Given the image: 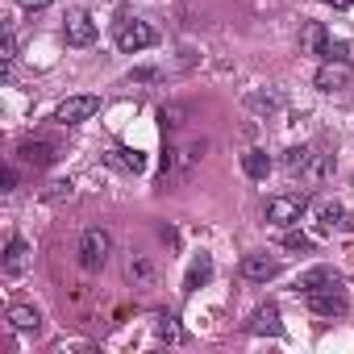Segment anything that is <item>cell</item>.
Here are the masks:
<instances>
[{
  "mask_svg": "<svg viewBox=\"0 0 354 354\" xmlns=\"http://www.w3.org/2000/svg\"><path fill=\"white\" fill-rule=\"evenodd\" d=\"M308 209H313L308 192H283V196L267 201V225H275V230H292Z\"/></svg>",
  "mask_w": 354,
  "mask_h": 354,
  "instance_id": "cell-1",
  "label": "cell"
},
{
  "mask_svg": "<svg viewBox=\"0 0 354 354\" xmlns=\"http://www.w3.org/2000/svg\"><path fill=\"white\" fill-rule=\"evenodd\" d=\"M113 42H117V50H121V55H138V50H150V46L158 42V34H154V26H150V21L125 17V21H117Z\"/></svg>",
  "mask_w": 354,
  "mask_h": 354,
  "instance_id": "cell-2",
  "label": "cell"
},
{
  "mask_svg": "<svg viewBox=\"0 0 354 354\" xmlns=\"http://www.w3.org/2000/svg\"><path fill=\"white\" fill-rule=\"evenodd\" d=\"M109 254H113L109 230H84V238H80V267L84 271H100L109 263Z\"/></svg>",
  "mask_w": 354,
  "mask_h": 354,
  "instance_id": "cell-3",
  "label": "cell"
},
{
  "mask_svg": "<svg viewBox=\"0 0 354 354\" xmlns=\"http://www.w3.org/2000/svg\"><path fill=\"white\" fill-rule=\"evenodd\" d=\"M100 113V96L96 92H80V96H67L59 109H55V121L59 125H84Z\"/></svg>",
  "mask_w": 354,
  "mask_h": 354,
  "instance_id": "cell-4",
  "label": "cell"
},
{
  "mask_svg": "<svg viewBox=\"0 0 354 354\" xmlns=\"http://www.w3.org/2000/svg\"><path fill=\"white\" fill-rule=\"evenodd\" d=\"M308 217H313V234H317V238H329L333 230L346 225V209H342L337 201H317V205L308 209Z\"/></svg>",
  "mask_w": 354,
  "mask_h": 354,
  "instance_id": "cell-5",
  "label": "cell"
},
{
  "mask_svg": "<svg viewBox=\"0 0 354 354\" xmlns=\"http://www.w3.org/2000/svg\"><path fill=\"white\" fill-rule=\"evenodd\" d=\"M321 288H342V275H337L329 263H317V267H308V271L296 275V292H300V296L321 292Z\"/></svg>",
  "mask_w": 354,
  "mask_h": 354,
  "instance_id": "cell-6",
  "label": "cell"
},
{
  "mask_svg": "<svg viewBox=\"0 0 354 354\" xmlns=\"http://www.w3.org/2000/svg\"><path fill=\"white\" fill-rule=\"evenodd\" d=\"M304 304H308V313H317V317H346V292H342V288L308 292Z\"/></svg>",
  "mask_w": 354,
  "mask_h": 354,
  "instance_id": "cell-7",
  "label": "cell"
},
{
  "mask_svg": "<svg viewBox=\"0 0 354 354\" xmlns=\"http://www.w3.org/2000/svg\"><path fill=\"white\" fill-rule=\"evenodd\" d=\"M30 263H34V250H30V242H26V238H9V246H5V259H0V271H5L9 279H17V275H26V271H30Z\"/></svg>",
  "mask_w": 354,
  "mask_h": 354,
  "instance_id": "cell-8",
  "label": "cell"
},
{
  "mask_svg": "<svg viewBox=\"0 0 354 354\" xmlns=\"http://www.w3.org/2000/svg\"><path fill=\"white\" fill-rule=\"evenodd\" d=\"M313 84H317V92H342V88L350 84V63H342V59H325V63L317 67Z\"/></svg>",
  "mask_w": 354,
  "mask_h": 354,
  "instance_id": "cell-9",
  "label": "cell"
},
{
  "mask_svg": "<svg viewBox=\"0 0 354 354\" xmlns=\"http://www.w3.org/2000/svg\"><path fill=\"white\" fill-rule=\"evenodd\" d=\"M63 38H67V46H92L96 42V21L88 13H71L63 21Z\"/></svg>",
  "mask_w": 354,
  "mask_h": 354,
  "instance_id": "cell-10",
  "label": "cell"
},
{
  "mask_svg": "<svg viewBox=\"0 0 354 354\" xmlns=\"http://www.w3.org/2000/svg\"><path fill=\"white\" fill-rule=\"evenodd\" d=\"M279 275V259H267V254H246L242 259V279L250 283H271Z\"/></svg>",
  "mask_w": 354,
  "mask_h": 354,
  "instance_id": "cell-11",
  "label": "cell"
},
{
  "mask_svg": "<svg viewBox=\"0 0 354 354\" xmlns=\"http://www.w3.org/2000/svg\"><path fill=\"white\" fill-rule=\"evenodd\" d=\"M246 329H250L254 337H263V333H267V337H279V333H283V325H279V308H275V304H259V308L250 313Z\"/></svg>",
  "mask_w": 354,
  "mask_h": 354,
  "instance_id": "cell-12",
  "label": "cell"
},
{
  "mask_svg": "<svg viewBox=\"0 0 354 354\" xmlns=\"http://www.w3.org/2000/svg\"><path fill=\"white\" fill-rule=\"evenodd\" d=\"M17 158H21L26 167L42 171V167H50V162L59 158V150H55L50 142H34V138H30V142H21V146H17Z\"/></svg>",
  "mask_w": 354,
  "mask_h": 354,
  "instance_id": "cell-13",
  "label": "cell"
},
{
  "mask_svg": "<svg viewBox=\"0 0 354 354\" xmlns=\"http://www.w3.org/2000/svg\"><path fill=\"white\" fill-rule=\"evenodd\" d=\"M271 167H275V158H271L263 146H250V150L242 154V171L250 175V180H267V175H271Z\"/></svg>",
  "mask_w": 354,
  "mask_h": 354,
  "instance_id": "cell-14",
  "label": "cell"
},
{
  "mask_svg": "<svg viewBox=\"0 0 354 354\" xmlns=\"http://www.w3.org/2000/svg\"><path fill=\"white\" fill-rule=\"evenodd\" d=\"M279 104H283L279 88H263V92H250V96H246V109H250V113H259V117L279 113Z\"/></svg>",
  "mask_w": 354,
  "mask_h": 354,
  "instance_id": "cell-15",
  "label": "cell"
},
{
  "mask_svg": "<svg viewBox=\"0 0 354 354\" xmlns=\"http://www.w3.org/2000/svg\"><path fill=\"white\" fill-rule=\"evenodd\" d=\"M209 279H213V254H205V250H201V254L192 259L188 275H184V292H196V288H201V283H209Z\"/></svg>",
  "mask_w": 354,
  "mask_h": 354,
  "instance_id": "cell-16",
  "label": "cell"
},
{
  "mask_svg": "<svg viewBox=\"0 0 354 354\" xmlns=\"http://www.w3.org/2000/svg\"><path fill=\"white\" fill-rule=\"evenodd\" d=\"M9 325L21 329V333H38V329H42V313H38L34 304H13V308H9Z\"/></svg>",
  "mask_w": 354,
  "mask_h": 354,
  "instance_id": "cell-17",
  "label": "cell"
},
{
  "mask_svg": "<svg viewBox=\"0 0 354 354\" xmlns=\"http://www.w3.org/2000/svg\"><path fill=\"white\" fill-rule=\"evenodd\" d=\"M205 150H209V142H205V138H192V142H184L180 150H175V167H180V175H188V171L205 158Z\"/></svg>",
  "mask_w": 354,
  "mask_h": 354,
  "instance_id": "cell-18",
  "label": "cell"
},
{
  "mask_svg": "<svg viewBox=\"0 0 354 354\" xmlns=\"http://www.w3.org/2000/svg\"><path fill=\"white\" fill-rule=\"evenodd\" d=\"M329 46V34H325V26L321 21H308L304 30H300V50L304 55H321Z\"/></svg>",
  "mask_w": 354,
  "mask_h": 354,
  "instance_id": "cell-19",
  "label": "cell"
},
{
  "mask_svg": "<svg viewBox=\"0 0 354 354\" xmlns=\"http://www.w3.org/2000/svg\"><path fill=\"white\" fill-rule=\"evenodd\" d=\"M109 162L121 167V171H129V175H142V171H146V154H142V150H129V146H117V150L109 154Z\"/></svg>",
  "mask_w": 354,
  "mask_h": 354,
  "instance_id": "cell-20",
  "label": "cell"
},
{
  "mask_svg": "<svg viewBox=\"0 0 354 354\" xmlns=\"http://www.w3.org/2000/svg\"><path fill=\"white\" fill-rule=\"evenodd\" d=\"M313 154H317V146H292V150H283L279 167H283L288 175H304V167L313 162Z\"/></svg>",
  "mask_w": 354,
  "mask_h": 354,
  "instance_id": "cell-21",
  "label": "cell"
},
{
  "mask_svg": "<svg viewBox=\"0 0 354 354\" xmlns=\"http://www.w3.org/2000/svg\"><path fill=\"white\" fill-rule=\"evenodd\" d=\"M333 167H337V162H333V154H321V150H317V154H313V162L304 167V180H308V184H325L329 175H333Z\"/></svg>",
  "mask_w": 354,
  "mask_h": 354,
  "instance_id": "cell-22",
  "label": "cell"
},
{
  "mask_svg": "<svg viewBox=\"0 0 354 354\" xmlns=\"http://www.w3.org/2000/svg\"><path fill=\"white\" fill-rule=\"evenodd\" d=\"M154 337L175 346V342H184V329H180V321H175L171 313H158V317H154Z\"/></svg>",
  "mask_w": 354,
  "mask_h": 354,
  "instance_id": "cell-23",
  "label": "cell"
},
{
  "mask_svg": "<svg viewBox=\"0 0 354 354\" xmlns=\"http://www.w3.org/2000/svg\"><path fill=\"white\" fill-rule=\"evenodd\" d=\"M158 125H162V133L167 129H184L188 125V109L184 104H162L158 109Z\"/></svg>",
  "mask_w": 354,
  "mask_h": 354,
  "instance_id": "cell-24",
  "label": "cell"
},
{
  "mask_svg": "<svg viewBox=\"0 0 354 354\" xmlns=\"http://www.w3.org/2000/svg\"><path fill=\"white\" fill-rule=\"evenodd\" d=\"M129 279H133V283H154V263H150L146 254H133V259H129Z\"/></svg>",
  "mask_w": 354,
  "mask_h": 354,
  "instance_id": "cell-25",
  "label": "cell"
},
{
  "mask_svg": "<svg viewBox=\"0 0 354 354\" xmlns=\"http://www.w3.org/2000/svg\"><path fill=\"white\" fill-rule=\"evenodd\" d=\"M71 192H75V184H71V180H55V184H46V192H42V201H50V205H59V201H71Z\"/></svg>",
  "mask_w": 354,
  "mask_h": 354,
  "instance_id": "cell-26",
  "label": "cell"
},
{
  "mask_svg": "<svg viewBox=\"0 0 354 354\" xmlns=\"http://www.w3.org/2000/svg\"><path fill=\"white\" fill-rule=\"evenodd\" d=\"M283 246H288V250H296V254H304V250H313V238H308V234H300V230H292V234H283Z\"/></svg>",
  "mask_w": 354,
  "mask_h": 354,
  "instance_id": "cell-27",
  "label": "cell"
},
{
  "mask_svg": "<svg viewBox=\"0 0 354 354\" xmlns=\"http://www.w3.org/2000/svg\"><path fill=\"white\" fill-rule=\"evenodd\" d=\"M346 55H350V46H346V42H333V38H329V46L321 50V59H342V63H346Z\"/></svg>",
  "mask_w": 354,
  "mask_h": 354,
  "instance_id": "cell-28",
  "label": "cell"
},
{
  "mask_svg": "<svg viewBox=\"0 0 354 354\" xmlns=\"http://www.w3.org/2000/svg\"><path fill=\"white\" fill-rule=\"evenodd\" d=\"M17 59V38H13V30L5 34V55H0V63H13Z\"/></svg>",
  "mask_w": 354,
  "mask_h": 354,
  "instance_id": "cell-29",
  "label": "cell"
},
{
  "mask_svg": "<svg viewBox=\"0 0 354 354\" xmlns=\"http://www.w3.org/2000/svg\"><path fill=\"white\" fill-rule=\"evenodd\" d=\"M150 80H158V71H154V67H138V71L129 75V84H150Z\"/></svg>",
  "mask_w": 354,
  "mask_h": 354,
  "instance_id": "cell-30",
  "label": "cell"
},
{
  "mask_svg": "<svg viewBox=\"0 0 354 354\" xmlns=\"http://www.w3.org/2000/svg\"><path fill=\"white\" fill-rule=\"evenodd\" d=\"M17 5H21V9H30V13H42L50 0H17Z\"/></svg>",
  "mask_w": 354,
  "mask_h": 354,
  "instance_id": "cell-31",
  "label": "cell"
},
{
  "mask_svg": "<svg viewBox=\"0 0 354 354\" xmlns=\"http://www.w3.org/2000/svg\"><path fill=\"white\" fill-rule=\"evenodd\" d=\"M13 188H17V171L9 167V171H5V188H0V192H13Z\"/></svg>",
  "mask_w": 354,
  "mask_h": 354,
  "instance_id": "cell-32",
  "label": "cell"
},
{
  "mask_svg": "<svg viewBox=\"0 0 354 354\" xmlns=\"http://www.w3.org/2000/svg\"><path fill=\"white\" fill-rule=\"evenodd\" d=\"M325 5H333V9H350L354 0H325Z\"/></svg>",
  "mask_w": 354,
  "mask_h": 354,
  "instance_id": "cell-33",
  "label": "cell"
}]
</instances>
